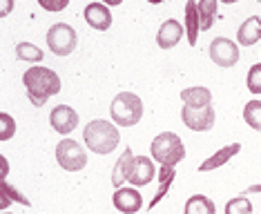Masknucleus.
<instances>
[{
	"label": "nucleus",
	"mask_w": 261,
	"mask_h": 214,
	"mask_svg": "<svg viewBox=\"0 0 261 214\" xmlns=\"http://www.w3.org/2000/svg\"><path fill=\"white\" fill-rule=\"evenodd\" d=\"M49 123H51V127H54V132L67 136L79 127V112L69 105H56L54 110L49 112Z\"/></svg>",
	"instance_id": "nucleus-10"
},
{
	"label": "nucleus",
	"mask_w": 261,
	"mask_h": 214,
	"mask_svg": "<svg viewBox=\"0 0 261 214\" xmlns=\"http://www.w3.org/2000/svg\"><path fill=\"white\" fill-rule=\"evenodd\" d=\"M38 5L45 11H51V14H58L69 5V0H38Z\"/></svg>",
	"instance_id": "nucleus-28"
},
{
	"label": "nucleus",
	"mask_w": 261,
	"mask_h": 214,
	"mask_svg": "<svg viewBox=\"0 0 261 214\" xmlns=\"http://www.w3.org/2000/svg\"><path fill=\"white\" fill-rule=\"evenodd\" d=\"M207 54H210V61L219 67H234L239 63V45L230 38H223V36H217L212 40L207 47Z\"/></svg>",
	"instance_id": "nucleus-7"
},
{
	"label": "nucleus",
	"mask_w": 261,
	"mask_h": 214,
	"mask_svg": "<svg viewBox=\"0 0 261 214\" xmlns=\"http://www.w3.org/2000/svg\"><path fill=\"white\" fill-rule=\"evenodd\" d=\"M246 87H248V92H252V94H257V96H261V63L252 65V67L248 69Z\"/></svg>",
	"instance_id": "nucleus-26"
},
{
	"label": "nucleus",
	"mask_w": 261,
	"mask_h": 214,
	"mask_svg": "<svg viewBox=\"0 0 261 214\" xmlns=\"http://www.w3.org/2000/svg\"><path fill=\"white\" fill-rule=\"evenodd\" d=\"M243 121L254 132H261V100H248L243 107Z\"/></svg>",
	"instance_id": "nucleus-23"
},
{
	"label": "nucleus",
	"mask_w": 261,
	"mask_h": 214,
	"mask_svg": "<svg viewBox=\"0 0 261 214\" xmlns=\"http://www.w3.org/2000/svg\"><path fill=\"white\" fill-rule=\"evenodd\" d=\"M225 214H252V203L248 196H234V199H230L228 203H225Z\"/></svg>",
	"instance_id": "nucleus-25"
},
{
	"label": "nucleus",
	"mask_w": 261,
	"mask_h": 214,
	"mask_svg": "<svg viewBox=\"0 0 261 214\" xmlns=\"http://www.w3.org/2000/svg\"><path fill=\"white\" fill-rule=\"evenodd\" d=\"M110 114L114 125L121 127H134L143 118V100L136 96L134 92H121L116 94L110 105Z\"/></svg>",
	"instance_id": "nucleus-3"
},
{
	"label": "nucleus",
	"mask_w": 261,
	"mask_h": 214,
	"mask_svg": "<svg viewBox=\"0 0 261 214\" xmlns=\"http://www.w3.org/2000/svg\"><path fill=\"white\" fill-rule=\"evenodd\" d=\"M22 83L27 89V98L32 100L34 107H43L51 96H56L61 92V78L54 69L36 65V67H29L22 74Z\"/></svg>",
	"instance_id": "nucleus-1"
},
{
	"label": "nucleus",
	"mask_w": 261,
	"mask_h": 214,
	"mask_svg": "<svg viewBox=\"0 0 261 214\" xmlns=\"http://www.w3.org/2000/svg\"><path fill=\"white\" fill-rule=\"evenodd\" d=\"M217 5L219 0H199L197 9H199V22H201V32H207L217 20Z\"/></svg>",
	"instance_id": "nucleus-22"
},
{
	"label": "nucleus",
	"mask_w": 261,
	"mask_h": 214,
	"mask_svg": "<svg viewBox=\"0 0 261 214\" xmlns=\"http://www.w3.org/2000/svg\"><path fill=\"white\" fill-rule=\"evenodd\" d=\"M150 152L156 163L172 165V168H176V163H181L186 158V145H183L181 136L174 132H161L154 136Z\"/></svg>",
	"instance_id": "nucleus-4"
},
{
	"label": "nucleus",
	"mask_w": 261,
	"mask_h": 214,
	"mask_svg": "<svg viewBox=\"0 0 261 214\" xmlns=\"http://www.w3.org/2000/svg\"><path fill=\"white\" fill-rule=\"evenodd\" d=\"M186 36V27L181 25L179 20H174V18H170V20H165L161 27H159L156 32V45L161 47V49H172V47L179 45V40Z\"/></svg>",
	"instance_id": "nucleus-12"
},
{
	"label": "nucleus",
	"mask_w": 261,
	"mask_h": 214,
	"mask_svg": "<svg viewBox=\"0 0 261 214\" xmlns=\"http://www.w3.org/2000/svg\"><path fill=\"white\" fill-rule=\"evenodd\" d=\"M20 203V205H29V199L22 196V192H18L11 183L7 181H0V212H5L11 203Z\"/></svg>",
	"instance_id": "nucleus-21"
},
{
	"label": "nucleus",
	"mask_w": 261,
	"mask_h": 214,
	"mask_svg": "<svg viewBox=\"0 0 261 214\" xmlns=\"http://www.w3.org/2000/svg\"><path fill=\"white\" fill-rule=\"evenodd\" d=\"M250 192H261V185H252V188H248L246 192H243V196H248Z\"/></svg>",
	"instance_id": "nucleus-32"
},
{
	"label": "nucleus",
	"mask_w": 261,
	"mask_h": 214,
	"mask_svg": "<svg viewBox=\"0 0 261 214\" xmlns=\"http://www.w3.org/2000/svg\"><path fill=\"white\" fill-rule=\"evenodd\" d=\"M183 125L192 132H210L215 127V107H183L181 112Z\"/></svg>",
	"instance_id": "nucleus-8"
},
{
	"label": "nucleus",
	"mask_w": 261,
	"mask_h": 214,
	"mask_svg": "<svg viewBox=\"0 0 261 214\" xmlns=\"http://www.w3.org/2000/svg\"><path fill=\"white\" fill-rule=\"evenodd\" d=\"M16 134V121L7 112H0V141H9Z\"/></svg>",
	"instance_id": "nucleus-27"
},
{
	"label": "nucleus",
	"mask_w": 261,
	"mask_h": 214,
	"mask_svg": "<svg viewBox=\"0 0 261 214\" xmlns=\"http://www.w3.org/2000/svg\"><path fill=\"white\" fill-rule=\"evenodd\" d=\"M7 174H9V160L0 154V181H5L7 178Z\"/></svg>",
	"instance_id": "nucleus-30"
},
{
	"label": "nucleus",
	"mask_w": 261,
	"mask_h": 214,
	"mask_svg": "<svg viewBox=\"0 0 261 214\" xmlns=\"http://www.w3.org/2000/svg\"><path fill=\"white\" fill-rule=\"evenodd\" d=\"M112 205L121 214H136L143 207V196L139 188H116L112 194Z\"/></svg>",
	"instance_id": "nucleus-11"
},
{
	"label": "nucleus",
	"mask_w": 261,
	"mask_h": 214,
	"mask_svg": "<svg viewBox=\"0 0 261 214\" xmlns=\"http://www.w3.org/2000/svg\"><path fill=\"white\" fill-rule=\"evenodd\" d=\"M83 141L85 147L94 154H112L121 143V132L114 123L105 121V118H94L83 129Z\"/></svg>",
	"instance_id": "nucleus-2"
},
{
	"label": "nucleus",
	"mask_w": 261,
	"mask_h": 214,
	"mask_svg": "<svg viewBox=\"0 0 261 214\" xmlns=\"http://www.w3.org/2000/svg\"><path fill=\"white\" fill-rule=\"evenodd\" d=\"M221 3H225V5H232V3H239V0H221Z\"/></svg>",
	"instance_id": "nucleus-33"
},
{
	"label": "nucleus",
	"mask_w": 261,
	"mask_h": 214,
	"mask_svg": "<svg viewBox=\"0 0 261 214\" xmlns=\"http://www.w3.org/2000/svg\"><path fill=\"white\" fill-rule=\"evenodd\" d=\"M14 11V0H0V18L9 16Z\"/></svg>",
	"instance_id": "nucleus-29"
},
{
	"label": "nucleus",
	"mask_w": 261,
	"mask_h": 214,
	"mask_svg": "<svg viewBox=\"0 0 261 214\" xmlns=\"http://www.w3.org/2000/svg\"><path fill=\"white\" fill-rule=\"evenodd\" d=\"M56 160L63 170L67 172H81L87 165V152L85 147L81 145L79 141L67 139L65 136L63 141H58L56 145Z\"/></svg>",
	"instance_id": "nucleus-6"
},
{
	"label": "nucleus",
	"mask_w": 261,
	"mask_h": 214,
	"mask_svg": "<svg viewBox=\"0 0 261 214\" xmlns=\"http://www.w3.org/2000/svg\"><path fill=\"white\" fill-rule=\"evenodd\" d=\"M181 100L188 107H207V105H212V92L203 85L188 87L181 92Z\"/></svg>",
	"instance_id": "nucleus-19"
},
{
	"label": "nucleus",
	"mask_w": 261,
	"mask_h": 214,
	"mask_svg": "<svg viewBox=\"0 0 261 214\" xmlns=\"http://www.w3.org/2000/svg\"><path fill=\"white\" fill-rule=\"evenodd\" d=\"M132 163H134V154L129 147H125L121 154V158L114 163L112 168V185L116 188H123V183H127V176H129V170H132Z\"/></svg>",
	"instance_id": "nucleus-18"
},
{
	"label": "nucleus",
	"mask_w": 261,
	"mask_h": 214,
	"mask_svg": "<svg viewBox=\"0 0 261 214\" xmlns=\"http://www.w3.org/2000/svg\"><path fill=\"white\" fill-rule=\"evenodd\" d=\"M159 188H156V194L152 196V201H150V205H147V210H154L159 203L163 201V196L168 194V190L172 188V183H174V178H176V170L172 168V165H161L159 168Z\"/></svg>",
	"instance_id": "nucleus-16"
},
{
	"label": "nucleus",
	"mask_w": 261,
	"mask_h": 214,
	"mask_svg": "<svg viewBox=\"0 0 261 214\" xmlns=\"http://www.w3.org/2000/svg\"><path fill=\"white\" fill-rule=\"evenodd\" d=\"M76 45H79V34L72 25H65V22H56L49 27L47 32V47L51 54L56 56H69L74 54Z\"/></svg>",
	"instance_id": "nucleus-5"
},
{
	"label": "nucleus",
	"mask_w": 261,
	"mask_h": 214,
	"mask_svg": "<svg viewBox=\"0 0 261 214\" xmlns=\"http://www.w3.org/2000/svg\"><path fill=\"white\" fill-rule=\"evenodd\" d=\"M5 214H9V212H5Z\"/></svg>",
	"instance_id": "nucleus-35"
},
{
	"label": "nucleus",
	"mask_w": 261,
	"mask_h": 214,
	"mask_svg": "<svg viewBox=\"0 0 261 214\" xmlns=\"http://www.w3.org/2000/svg\"><path fill=\"white\" fill-rule=\"evenodd\" d=\"M156 176V165H154V158L150 156H134L132 170H129L127 183L132 188H145L150 185Z\"/></svg>",
	"instance_id": "nucleus-9"
},
{
	"label": "nucleus",
	"mask_w": 261,
	"mask_h": 214,
	"mask_svg": "<svg viewBox=\"0 0 261 214\" xmlns=\"http://www.w3.org/2000/svg\"><path fill=\"white\" fill-rule=\"evenodd\" d=\"M183 27H186V38H188L190 47H194L199 40V32H201L197 0H188L186 3V22H183Z\"/></svg>",
	"instance_id": "nucleus-17"
},
{
	"label": "nucleus",
	"mask_w": 261,
	"mask_h": 214,
	"mask_svg": "<svg viewBox=\"0 0 261 214\" xmlns=\"http://www.w3.org/2000/svg\"><path fill=\"white\" fill-rule=\"evenodd\" d=\"M123 0H103V5H108V7H116V5H121Z\"/></svg>",
	"instance_id": "nucleus-31"
},
{
	"label": "nucleus",
	"mask_w": 261,
	"mask_h": 214,
	"mask_svg": "<svg viewBox=\"0 0 261 214\" xmlns=\"http://www.w3.org/2000/svg\"><path fill=\"white\" fill-rule=\"evenodd\" d=\"M83 16H85V22L92 29L105 32V29L112 27V14H110L108 5H103V3H90L85 7V11H83Z\"/></svg>",
	"instance_id": "nucleus-13"
},
{
	"label": "nucleus",
	"mask_w": 261,
	"mask_h": 214,
	"mask_svg": "<svg viewBox=\"0 0 261 214\" xmlns=\"http://www.w3.org/2000/svg\"><path fill=\"white\" fill-rule=\"evenodd\" d=\"M147 3H152V5H159V3H163V0H147Z\"/></svg>",
	"instance_id": "nucleus-34"
},
{
	"label": "nucleus",
	"mask_w": 261,
	"mask_h": 214,
	"mask_svg": "<svg viewBox=\"0 0 261 214\" xmlns=\"http://www.w3.org/2000/svg\"><path fill=\"white\" fill-rule=\"evenodd\" d=\"M183 214H217V205H215V201H210V196L194 194L186 201Z\"/></svg>",
	"instance_id": "nucleus-20"
},
{
	"label": "nucleus",
	"mask_w": 261,
	"mask_h": 214,
	"mask_svg": "<svg viewBox=\"0 0 261 214\" xmlns=\"http://www.w3.org/2000/svg\"><path fill=\"white\" fill-rule=\"evenodd\" d=\"M16 58L25 63H40L45 58V54L32 43H18L16 45Z\"/></svg>",
	"instance_id": "nucleus-24"
},
{
	"label": "nucleus",
	"mask_w": 261,
	"mask_h": 214,
	"mask_svg": "<svg viewBox=\"0 0 261 214\" xmlns=\"http://www.w3.org/2000/svg\"><path fill=\"white\" fill-rule=\"evenodd\" d=\"M261 40V18L250 16L246 18V22H241L237 29V45L241 47H252Z\"/></svg>",
	"instance_id": "nucleus-14"
},
{
	"label": "nucleus",
	"mask_w": 261,
	"mask_h": 214,
	"mask_svg": "<svg viewBox=\"0 0 261 214\" xmlns=\"http://www.w3.org/2000/svg\"><path fill=\"white\" fill-rule=\"evenodd\" d=\"M239 152H241V145H239V143H228V145H223L219 152L212 154L210 158H205L203 163L199 165V172H212V170L221 168V165H225L228 160H232Z\"/></svg>",
	"instance_id": "nucleus-15"
}]
</instances>
